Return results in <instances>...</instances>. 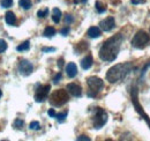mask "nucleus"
<instances>
[{"label": "nucleus", "mask_w": 150, "mask_h": 141, "mask_svg": "<svg viewBox=\"0 0 150 141\" xmlns=\"http://www.w3.org/2000/svg\"><path fill=\"white\" fill-rule=\"evenodd\" d=\"M133 70L132 63H121L112 66L106 73V80L110 83H117L119 81H122Z\"/></svg>", "instance_id": "obj_2"}, {"label": "nucleus", "mask_w": 150, "mask_h": 141, "mask_svg": "<svg viewBox=\"0 0 150 141\" xmlns=\"http://www.w3.org/2000/svg\"><path fill=\"white\" fill-rule=\"evenodd\" d=\"M87 49H88V43L81 42V43H77V45L75 46V52H76V54H80L83 51H87Z\"/></svg>", "instance_id": "obj_16"}, {"label": "nucleus", "mask_w": 150, "mask_h": 141, "mask_svg": "<svg viewBox=\"0 0 150 141\" xmlns=\"http://www.w3.org/2000/svg\"><path fill=\"white\" fill-rule=\"evenodd\" d=\"M149 67H150V63L146 65V67H143V73H144V70H147V68H149Z\"/></svg>", "instance_id": "obj_37"}, {"label": "nucleus", "mask_w": 150, "mask_h": 141, "mask_svg": "<svg viewBox=\"0 0 150 141\" xmlns=\"http://www.w3.org/2000/svg\"><path fill=\"white\" fill-rule=\"evenodd\" d=\"M66 74L71 79H73L77 75V66L75 63H68L66 65Z\"/></svg>", "instance_id": "obj_12"}, {"label": "nucleus", "mask_w": 150, "mask_h": 141, "mask_svg": "<svg viewBox=\"0 0 150 141\" xmlns=\"http://www.w3.org/2000/svg\"><path fill=\"white\" fill-rule=\"evenodd\" d=\"M108 122V112L103 109V108H96L94 112V116H93V124H94V127L99 130L102 128Z\"/></svg>", "instance_id": "obj_6"}, {"label": "nucleus", "mask_w": 150, "mask_h": 141, "mask_svg": "<svg viewBox=\"0 0 150 141\" xmlns=\"http://www.w3.org/2000/svg\"><path fill=\"white\" fill-rule=\"evenodd\" d=\"M122 41H124V36L121 34H117L106 39L99 49V58L106 63L114 61L120 51Z\"/></svg>", "instance_id": "obj_1"}, {"label": "nucleus", "mask_w": 150, "mask_h": 141, "mask_svg": "<svg viewBox=\"0 0 150 141\" xmlns=\"http://www.w3.org/2000/svg\"><path fill=\"white\" fill-rule=\"evenodd\" d=\"M5 21H6V23L8 26H15V23H16V16H15V14L13 12L8 11L5 14Z\"/></svg>", "instance_id": "obj_15"}, {"label": "nucleus", "mask_w": 150, "mask_h": 141, "mask_svg": "<svg viewBox=\"0 0 150 141\" xmlns=\"http://www.w3.org/2000/svg\"><path fill=\"white\" fill-rule=\"evenodd\" d=\"M65 22H66V24H71V23H73V22H74V18H73V15L67 14V15L65 16Z\"/></svg>", "instance_id": "obj_28"}, {"label": "nucleus", "mask_w": 150, "mask_h": 141, "mask_svg": "<svg viewBox=\"0 0 150 141\" xmlns=\"http://www.w3.org/2000/svg\"><path fill=\"white\" fill-rule=\"evenodd\" d=\"M87 85L89 87V90H88V96L89 97H96L98 95V93L104 87L103 80L97 78V76H89L87 79Z\"/></svg>", "instance_id": "obj_4"}, {"label": "nucleus", "mask_w": 150, "mask_h": 141, "mask_svg": "<svg viewBox=\"0 0 150 141\" xmlns=\"http://www.w3.org/2000/svg\"><path fill=\"white\" fill-rule=\"evenodd\" d=\"M58 67H59V68H62V67H64V59H62V58H60V59L58 60Z\"/></svg>", "instance_id": "obj_34"}, {"label": "nucleus", "mask_w": 150, "mask_h": 141, "mask_svg": "<svg viewBox=\"0 0 150 141\" xmlns=\"http://www.w3.org/2000/svg\"><path fill=\"white\" fill-rule=\"evenodd\" d=\"M14 127L15 128H18V130H21L23 126H24V120L23 119H21V118H16L15 120H14Z\"/></svg>", "instance_id": "obj_23"}, {"label": "nucleus", "mask_w": 150, "mask_h": 141, "mask_svg": "<svg viewBox=\"0 0 150 141\" xmlns=\"http://www.w3.org/2000/svg\"><path fill=\"white\" fill-rule=\"evenodd\" d=\"M0 5L2 8H9L13 6V0H1Z\"/></svg>", "instance_id": "obj_24"}, {"label": "nucleus", "mask_w": 150, "mask_h": 141, "mask_svg": "<svg viewBox=\"0 0 150 141\" xmlns=\"http://www.w3.org/2000/svg\"><path fill=\"white\" fill-rule=\"evenodd\" d=\"M66 89H67V91H68L72 96H74V97H80V96L82 95V88H81V86L77 85V83H68Z\"/></svg>", "instance_id": "obj_11"}, {"label": "nucleus", "mask_w": 150, "mask_h": 141, "mask_svg": "<svg viewBox=\"0 0 150 141\" xmlns=\"http://www.w3.org/2000/svg\"><path fill=\"white\" fill-rule=\"evenodd\" d=\"M87 35L89 36L90 38H98L99 36L102 35V29L98 27H90L87 31Z\"/></svg>", "instance_id": "obj_14"}, {"label": "nucleus", "mask_w": 150, "mask_h": 141, "mask_svg": "<svg viewBox=\"0 0 150 141\" xmlns=\"http://www.w3.org/2000/svg\"><path fill=\"white\" fill-rule=\"evenodd\" d=\"M132 102H133V104H134L135 110L140 113V116L147 122V124L149 125V127H150V118L148 117V115L142 110V106L139 103V100H137V88H136V87H133V89H132Z\"/></svg>", "instance_id": "obj_7"}, {"label": "nucleus", "mask_w": 150, "mask_h": 141, "mask_svg": "<svg viewBox=\"0 0 150 141\" xmlns=\"http://www.w3.org/2000/svg\"><path fill=\"white\" fill-rule=\"evenodd\" d=\"M19 5H20V7H21V8H23V9H25V11H28V9H30V8H31L33 2H31V0H20Z\"/></svg>", "instance_id": "obj_19"}, {"label": "nucleus", "mask_w": 150, "mask_h": 141, "mask_svg": "<svg viewBox=\"0 0 150 141\" xmlns=\"http://www.w3.org/2000/svg\"><path fill=\"white\" fill-rule=\"evenodd\" d=\"M142 2H144V0H132L133 5H137V4H142Z\"/></svg>", "instance_id": "obj_35"}, {"label": "nucleus", "mask_w": 150, "mask_h": 141, "mask_svg": "<svg viewBox=\"0 0 150 141\" xmlns=\"http://www.w3.org/2000/svg\"><path fill=\"white\" fill-rule=\"evenodd\" d=\"M61 78H62L61 73H60V72H59V73H57L56 75H54V78H53V83H54V85L59 83V82H60V80H61Z\"/></svg>", "instance_id": "obj_29"}, {"label": "nucleus", "mask_w": 150, "mask_h": 141, "mask_svg": "<svg viewBox=\"0 0 150 141\" xmlns=\"http://www.w3.org/2000/svg\"><path fill=\"white\" fill-rule=\"evenodd\" d=\"M1 96H2V91L0 90V98H1Z\"/></svg>", "instance_id": "obj_38"}, {"label": "nucleus", "mask_w": 150, "mask_h": 141, "mask_svg": "<svg viewBox=\"0 0 150 141\" xmlns=\"http://www.w3.org/2000/svg\"><path fill=\"white\" fill-rule=\"evenodd\" d=\"M69 30H71L69 27H65V28H62V29L60 30V34H61L62 36H67L68 35V33H69Z\"/></svg>", "instance_id": "obj_30"}, {"label": "nucleus", "mask_w": 150, "mask_h": 141, "mask_svg": "<svg viewBox=\"0 0 150 141\" xmlns=\"http://www.w3.org/2000/svg\"><path fill=\"white\" fill-rule=\"evenodd\" d=\"M150 43V36L144 30H139L132 39V45L135 49L142 50Z\"/></svg>", "instance_id": "obj_5"}, {"label": "nucleus", "mask_w": 150, "mask_h": 141, "mask_svg": "<svg viewBox=\"0 0 150 141\" xmlns=\"http://www.w3.org/2000/svg\"><path fill=\"white\" fill-rule=\"evenodd\" d=\"M47 115H49L51 118H56L57 112L54 111V109H49V111H47Z\"/></svg>", "instance_id": "obj_31"}, {"label": "nucleus", "mask_w": 150, "mask_h": 141, "mask_svg": "<svg viewBox=\"0 0 150 141\" xmlns=\"http://www.w3.org/2000/svg\"><path fill=\"white\" fill-rule=\"evenodd\" d=\"M95 6H96V11H97L99 14H102V13H104V12L106 11V7H105L100 1H96Z\"/></svg>", "instance_id": "obj_22"}, {"label": "nucleus", "mask_w": 150, "mask_h": 141, "mask_svg": "<svg viewBox=\"0 0 150 141\" xmlns=\"http://www.w3.org/2000/svg\"><path fill=\"white\" fill-rule=\"evenodd\" d=\"M38 1H40V0H38Z\"/></svg>", "instance_id": "obj_39"}, {"label": "nucleus", "mask_w": 150, "mask_h": 141, "mask_svg": "<svg viewBox=\"0 0 150 141\" xmlns=\"http://www.w3.org/2000/svg\"><path fill=\"white\" fill-rule=\"evenodd\" d=\"M68 94L69 93L67 91V89L66 90L65 89H57L50 96V100H49L50 104L52 106H57V108L65 105L69 100V95Z\"/></svg>", "instance_id": "obj_3"}, {"label": "nucleus", "mask_w": 150, "mask_h": 141, "mask_svg": "<svg viewBox=\"0 0 150 141\" xmlns=\"http://www.w3.org/2000/svg\"><path fill=\"white\" fill-rule=\"evenodd\" d=\"M114 27H115V21L112 16H108L99 22V28L103 31H111L112 29H114Z\"/></svg>", "instance_id": "obj_10"}, {"label": "nucleus", "mask_w": 150, "mask_h": 141, "mask_svg": "<svg viewBox=\"0 0 150 141\" xmlns=\"http://www.w3.org/2000/svg\"><path fill=\"white\" fill-rule=\"evenodd\" d=\"M34 70V65L27 60V59H22L19 63V72L21 75L23 76H29Z\"/></svg>", "instance_id": "obj_9"}, {"label": "nucleus", "mask_w": 150, "mask_h": 141, "mask_svg": "<svg viewBox=\"0 0 150 141\" xmlns=\"http://www.w3.org/2000/svg\"><path fill=\"white\" fill-rule=\"evenodd\" d=\"M49 14V8H44V9H39L37 12V16L38 18H46Z\"/></svg>", "instance_id": "obj_25"}, {"label": "nucleus", "mask_w": 150, "mask_h": 141, "mask_svg": "<svg viewBox=\"0 0 150 141\" xmlns=\"http://www.w3.org/2000/svg\"><path fill=\"white\" fill-rule=\"evenodd\" d=\"M7 48H8L7 42H6L5 39H0V53L5 52V51L7 50Z\"/></svg>", "instance_id": "obj_26"}, {"label": "nucleus", "mask_w": 150, "mask_h": 141, "mask_svg": "<svg viewBox=\"0 0 150 141\" xmlns=\"http://www.w3.org/2000/svg\"><path fill=\"white\" fill-rule=\"evenodd\" d=\"M29 128L30 130H34V131H38L40 128V125H39L38 122H31L30 125H29Z\"/></svg>", "instance_id": "obj_27"}, {"label": "nucleus", "mask_w": 150, "mask_h": 141, "mask_svg": "<svg viewBox=\"0 0 150 141\" xmlns=\"http://www.w3.org/2000/svg\"><path fill=\"white\" fill-rule=\"evenodd\" d=\"M94 64V59H93V56L91 54H87L82 60H81V67L84 70H89Z\"/></svg>", "instance_id": "obj_13"}, {"label": "nucleus", "mask_w": 150, "mask_h": 141, "mask_svg": "<svg viewBox=\"0 0 150 141\" xmlns=\"http://www.w3.org/2000/svg\"><path fill=\"white\" fill-rule=\"evenodd\" d=\"M67 115H68V111H67V110H66V111H64V112L57 113L56 118H57V120H58V123H64V122H65V119H66V117H67Z\"/></svg>", "instance_id": "obj_21"}, {"label": "nucleus", "mask_w": 150, "mask_h": 141, "mask_svg": "<svg viewBox=\"0 0 150 141\" xmlns=\"http://www.w3.org/2000/svg\"><path fill=\"white\" fill-rule=\"evenodd\" d=\"M29 48H30V42H29V41H25V42L21 43L20 45H18L16 50H18L19 52H22V51H28Z\"/></svg>", "instance_id": "obj_20"}, {"label": "nucleus", "mask_w": 150, "mask_h": 141, "mask_svg": "<svg viewBox=\"0 0 150 141\" xmlns=\"http://www.w3.org/2000/svg\"><path fill=\"white\" fill-rule=\"evenodd\" d=\"M51 90V86L50 85H44V86H38V88L35 91V101L38 103L44 102L45 100H47L49 94Z\"/></svg>", "instance_id": "obj_8"}, {"label": "nucleus", "mask_w": 150, "mask_h": 141, "mask_svg": "<svg viewBox=\"0 0 150 141\" xmlns=\"http://www.w3.org/2000/svg\"><path fill=\"white\" fill-rule=\"evenodd\" d=\"M77 140H79V141H81V140L90 141V138H89V137H87V135H80V137H77Z\"/></svg>", "instance_id": "obj_33"}, {"label": "nucleus", "mask_w": 150, "mask_h": 141, "mask_svg": "<svg viewBox=\"0 0 150 141\" xmlns=\"http://www.w3.org/2000/svg\"><path fill=\"white\" fill-rule=\"evenodd\" d=\"M42 51H43V52H54L56 49H54V48H43Z\"/></svg>", "instance_id": "obj_32"}, {"label": "nucleus", "mask_w": 150, "mask_h": 141, "mask_svg": "<svg viewBox=\"0 0 150 141\" xmlns=\"http://www.w3.org/2000/svg\"><path fill=\"white\" fill-rule=\"evenodd\" d=\"M52 20L54 23H59L61 20V11L59 8H53L52 11Z\"/></svg>", "instance_id": "obj_17"}, {"label": "nucleus", "mask_w": 150, "mask_h": 141, "mask_svg": "<svg viewBox=\"0 0 150 141\" xmlns=\"http://www.w3.org/2000/svg\"><path fill=\"white\" fill-rule=\"evenodd\" d=\"M56 29L53 28V27H46L45 28V30H44V33H43V36L44 37H47V38H51V37H53V36L56 35Z\"/></svg>", "instance_id": "obj_18"}, {"label": "nucleus", "mask_w": 150, "mask_h": 141, "mask_svg": "<svg viewBox=\"0 0 150 141\" xmlns=\"http://www.w3.org/2000/svg\"><path fill=\"white\" fill-rule=\"evenodd\" d=\"M88 0H74L75 4H79V2H81V4H86Z\"/></svg>", "instance_id": "obj_36"}]
</instances>
